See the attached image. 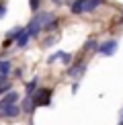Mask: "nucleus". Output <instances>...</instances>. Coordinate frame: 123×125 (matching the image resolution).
<instances>
[{
  "label": "nucleus",
  "instance_id": "0eeeda50",
  "mask_svg": "<svg viewBox=\"0 0 123 125\" xmlns=\"http://www.w3.org/2000/svg\"><path fill=\"white\" fill-rule=\"evenodd\" d=\"M10 90V80H8V76H2L0 74V96L4 94V92H8Z\"/></svg>",
  "mask_w": 123,
  "mask_h": 125
},
{
  "label": "nucleus",
  "instance_id": "5701e85b",
  "mask_svg": "<svg viewBox=\"0 0 123 125\" xmlns=\"http://www.w3.org/2000/svg\"><path fill=\"white\" fill-rule=\"evenodd\" d=\"M121 21H123V17H121Z\"/></svg>",
  "mask_w": 123,
  "mask_h": 125
},
{
  "label": "nucleus",
  "instance_id": "1a4fd4ad",
  "mask_svg": "<svg viewBox=\"0 0 123 125\" xmlns=\"http://www.w3.org/2000/svg\"><path fill=\"white\" fill-rule=\"evenodd\" d=\"M23 31H25V27H12V29L6 33V39H8V41H14L20 33H23Z\"/></svg>",
  "mask_w": 123,
  "mask_h": 125
},
{
  "label": "nucleus",
  "instance_id": "f8f14e48",
  "mask_svg": "<svg viewBox=\"0 0 123 125\" xmlns=\"http://www.w3.org/2000/svg\"><path fill=\"white\" fill-rule=\"evenodd\" d=\"M99 4H102V0H86V6H84V12H92Z\"/></svg>",
  "mask_w": 123,
  "mask_h": 125
},
{
  "label": "nucleus",
  "instance_id": "6e6552de",
  "mask_svg": "<svg viewBox=\"0 0 123 125\" xmlns=\"http://www.w3.org/2000/svg\"><path fill=\"white\" fill-rule=\"evenodd\" d=\"M33 111H35V107L31 103V96H25L23 105H20V113H33Z\"/></svg>",
  "mask_w": 123,
  "mask_h": 125
},
{
  "label": "nucleus",
  "instance_id": "412c9836",
  "mask_svg": "<svg viewBox=\"0 0 123 125\" xmlns=\"http://www.w3.org/2000/svg\"><path fill=\"white\" fill-rule=\"evenodd\" d=\"M119 125H123V113H121V121H119Z\"/></svg>",
  "mask_w": 123,
  "mask_h": 125
},
{
  "label": "nucleus",
  "instance_id": "aec40b11",
  "mask_svg": "<svg viewBox=\"0 0 123 125\" xmlns=\"http://www.w3.org/2000/svg\"><path fill=\"white\" fill-rule=\"evenodd\" d=\"M78 86H80V82H74V84H72V92H76V90H78Z\"/></svg>",
  "mask_w": 123,
  "mask_h": 125
},
{
  "label": "nucleus",
  "instance_id": "9d476101",
  "mask_svg": "<svg viewBox=\"0 0 123 125\" xmlns=\"http://www.w3.org/2000/svg\"><path fill=\"white\" fill-rule=\"evenodd\" d=\"M37 84H39V78H33V80L27 82V86H25V90H27V96H31L35 90H37Z\"/></svg>",
  "mask_w": 123,
  "mask_h": 125
},
{
  "label": "nucleus",
  "instance_id": "7ed1b4c3",
  "mask_svg": "<svg viewBox=\"0 0 123 125\" xmlns=\"http://www.w3.org/2000/svg\"><path fill=\"white\" fill-rule=\"evenodd\" d=\"M84 72H86V62H84V60H78L76 64H70V66H68L66 74L72 76V78H82Z\"/></svg>",
  "mask_w": 123,
  "mask_h": 125
},
{
  "label": "nucleus",
  "instance_id": "dca6fc26",
  "mask_svg": "<svg viewBox=\"0 0 123 125\" xmlns=\"http://www.w3.org/2000/svg\"><path fill=\"white\" fill-rule=\"evenodd\" d=\"M62 64H64V66H70L72 64V53H62Z\"/></svg>",
  "mask_w": 123,
  "mask_h": 125
},
{
  "label": "nucleus",
  "instance_id": "4be33fe9",
  "mask_svg": "<svg viewBox=\"0 0 123 125\" xmlns=\"http://www.w3.org/2000/svg\"><path fill=\"white\" fill-rule=\"evenodd\" d=\"M31 125H33V121H31Z\"/></svg>",
  "mask_w": 123,
  "mask_h": 125
},
{
  "label": "nucleus",
  "instance_id": "4468645a",
  "mask_svg": "<svg viewBox=\"0 0 123 125\" xmlns=\"http://www.w3.org/2000/svg\"><path fill=\"white\" fill-rule=\"evenodd\" d=\"M96 45H99V43H96L94 39H88L84 45H82V49H84V51H92V49H96Z\"/></svg>",
  "mask_w": 123,
  "mask_h": 125
},
{
  "label": "nucleus",
  "instance_id": "9b49d317",
  "mask_svg": "<svg viewBox=\"0 0 123 125\" xmlns=\"http://www.w3.org/2000/svg\"><path fill=\"white\" fill-rule=\"evenodd\" d=\"M14 43H17V47H20V49H23V47H25V45H27V43H29V35H27V33H25V31H23V33H20V35H19V37H17V39H14Z\"/></svg>",
  "mask_w": 123,
  "mask_h": 125
},
{
  "label": "nucleus",
  "instance_id": "423d86ee",
  "mask_svg": "<svg viewBox=\"0 0 123 125\" xmlns=\"http://www.w3.org/2000/svg\"><path fill=\"white\" fill-rule=\"evenodd\" d=\"M84 6H86V0H74L70 4L72 14H84Z\"/></svg>",
  "mask_w": 123,
  "mask_h": 125
},
{
  "label": "nucleus",
  "instance_id": "39448f33",
  "mask_svg": "<svg viewBox=\"0 0 123 125\" xmlns=\"http://www.w3.org/2000/svg\"><path fill=\"white\" fill-rule=\"evenodd\" d=\"M19 115H20L19 103H17V105H10V107H2V109H0V117H4V119H14Z\"/></svg>",
  "mask_w": 123,
  "mask_h": 125
},
{
  "label": "nucleus",
  "instance_id": "f257e3e1",
  "mask_svg": "<svg viewBox=\"0 0 123 125\" xmlns=\"http://www.w3.org/2000/svg\"><path fill=\"white\" fill-rule=\"evenodd\" d=\"M31 103H33V107H47L51 103V90L49 88H39V90H35L33 96H31Z\"/></svg>",
  "mask_w": 123,
  "mask_h": 125
},
{
  "label": "nucleus",
  "instance_id": "20e7f679",
  "mask_svg": "<svg viewBox=\"0 0 123 125\" xmlns=\"http://www.w3.org/2000/svg\"><path fill=\"white\" fill-rule=\"evenodd\" d=\"M19 98H20V94H19V92H14V90L4 92V96L0 98V109H2V107H10V105H17Z\"/></svg>",
  "mask_w": 123,
  "mask_h": 125
},
{
  "label": "nucleus",
  "instance_id": "a211bd4d",
  "mask_svg": "<svg viewBox=\"0 0 123 125\" xmlns=\"http://www.w3.org/2000/svg\"><path fill=\"white\" fill-rule=\"evenodd\" d=\"M29 4L33 10H39V0H29Z\"/></svg>",
  "mask_w": 123,
  "mask_h": 125
},
{
  "label": "nucleus",
  "instance_id": "f3484780",
  "mask_svg": "<svg viewBox=\"0 0 123 125\" xmlns=\"http://www.w3.org/2000/svg\"><path fill=\"white\" fill-rule=\"evenodd\" d=\"M62 53H64V51H55L53 55H49V60H47V64H53L55 60H60V58H62Z\"/></svg>",
  "mask_w": 123,
  "mask_h": 125
},
{
  "label": "nucleus",
  "instance_id": "2eb2a0df",
  "mask_svg": "<svg viewBox=\"0 0 123 125\" xmlns=\"http://www.w3.org/2000/svg\"><path fill=\"white\" fill-rule=\"evenodd\" d=\"M58 39H60V33H55L53 37H47V39H45V41H43L41 45H43V47H47V45H53V43H55Z\"/></svg>",
  "mask_w": 123,
  "mask_h": 125
},
{
  "label": "nucleus",
  "instance_id": "6ab92c4d",
  "mask_svg": "<svg viewBox=\"0 0 123 125\" xmlns=\"http://www.w3.org/2000/svg\"><path fill=\"white\" fill-rule=\"evenodd\" d=\"M6 14V4H0V17H4Z\"/></svg>",
  "mask_w": 123,
  "mask_h": 125
},
{
  "label": "nucleus",
  "instance_id": "ddd939ff",
  "mask_svg": "<svg viewBox=\"0 0 123 125\" xmlns=\"http://www.w3.org/2000/svg\"><path fill=\"white\" fill-rule=\"evenodd\" d=\"M8 72H10V62L0 60V74H2V76H8Z\"/></svg>",
  "mask_w": 123,
  "mask_h": 125
},
{
  "label": "nucleus",
  "instance_id": "f03ea898",
  "mask_svg": "<svg viewBox=\"0 0 123 125\" xmlns=\"http://www.w3.org/2000/svg\"><path fill=\"white\" fill-rule=\"evenodd\" d=\"M117 39H109V41H105V43H101V45H96V51H99L101 55H105V58H111V55H115V51H117Z\"/></svg>",
  "mask_w": 123,
  "mask_h": 125
}]
</instances>
